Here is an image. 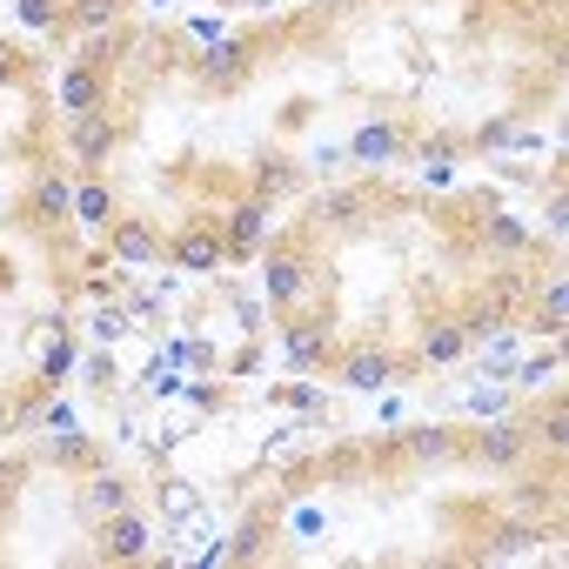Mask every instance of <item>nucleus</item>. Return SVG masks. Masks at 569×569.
Instances as JSON below:
<instances>
[{"label": "nucleus", "instance_id": "nucleus-1", "mask_svg": "<svg viewBox=\"0 0 569 569\" xmlns=\"http://www.w3.org/2000/svg\"><path fill=\"white\" fill-rule=\"evenodd\" d=\"M168 261L188 268V274H214L228 261V241H221V221H188L174 241H168Z\"/></svg>", "mask_w": 569, "mask_h": 569}, {"label": "nucleus", "instance_id": "nucleus-2", "mask_svg": "<svg viewBox=\"0 0 569 569\" xmlns=\"http://www.w3.org/2000/svg\"><path fill=\"white\" fill-rule=\"evenodd\" d=\"M68 214H74V181H68L61 168H41V174H34V188H28L21 221H28V228H61Z\"/></svg>", "mask_w": 569, "mask_h": 569}, {"label": "nucleus", "instance_id": "nucleus-3", "mask_svg": "<svg viewBox=\"0 0 569 569\" xmlns=\"http://www.w3.org/2000/svg\"><path fill=\"white\" fill-rule=\"evenodd\" d=\"M261 296H268L274 309H296V302L309 296V254H302V248H274L268 268H261Z\"/></svg>", "mask_w": 569, "mask_h": 569}, {"label": "nucleus", "instance_id": "nucleus-4", "mask_svg": "<svg viewBox=\"0 0 569 569\" xmlns=\"http://www.w3.org/2000/svg\"><path fill=\"white\" fill-rule=\"evenodd\" d=\"M114 141H121V121H114L108 108L74 114V128H68V154H74V168H101V161L114 154Z\"/></svg>", "mask_w": 569, "mask_h": 569}, {"label": "nucleus", "instance_id": "nucleus-5", "mask_svg": "<svg viewBox=\"0 0 569 569\" xmlns=\"http://www.w3.org/2000/svg\"><path fill=\"white\" fill-rule=\"evenodd\" d=\"M108 248H114V261H128V268H148V261L168 254L161 228H154V221H134V214H114V221H108Z\"/></svg>", "mask_w": 569, "mask_h": 569}, {"label": "nucleus", "instance_id": "nucleus-6", "mask_svg": "<svg viewBox=\"0 0 569 569\" xmlns=\"http://www.w3.org/2000/svg\"><path fill=\"white\" fill-rule=\"evenodd\" d=\"M221 241H228V254H261L268 248V201H234L228 214H221Z\"/></svg>", "mask_w": 569, "mask_h": 569}, {"label": "nucleus", "instance_id": "nucleus-7", "mask_svg": "<svg viewBox=\"0 0 569 569\" xmlns=\"http://www.w3.org/2000/svg\"><path fill=\"white\" fill-rule=\"evenodd\" d=\"M336 376H342L349 389H382V382H396V376H402V362H396L382 342H356V349L336 362Z\"/></svg>", "mask_w": 569, "mask_h": 569}, {"label": "nucleus", "instance_id": "nucleus-8", "mask_svg": "<svg viewBox=\"0 0 569 569\" xmlns=\"http://www.w3.org/2000/svg\"><path fill=\"white\" fill-rule=\"evenodd\" d=\"M409 161H416L422 188H449L456 181V161H462V141L456 134H422V141H409Z\"/></svg>", "mask_w": 569, "mask_h": 569}, {"label": "nucleus", "instance_id": "nucleus-9", "mask_svg": "<svg viewBox=\"0 0 569 569\" xmlns=\"http://www.w3.org/2000/svg\"><path fill=\"white\" fill-rule=\"evenodd\" d=\"M529 449H536V442H529V429H522V422H489V429L469 442V456H476V462H489V469H509V462H522Z\"/></svg>", "mask_w": 569, "mask_h": 569}, {"label": "nucleus", "instance_id": "nucleus-10", "mask_svg": "<svg viewBox=\"0 0 569 569\" xmlns=\"http://www.w3.org/2000/svg\"><path fill=\"white\" fill-rule=\"evenodd\" d=\"M281 349H289L296 369H322V362L336 356V329L316 322V316H309V322H289V329H281Z\"/></svg>", "mask_w": 569, "mask_h": 569}, {"label": "nucleus", "instance_id": "nucleus-11", "mask_svg": "<svg viewBox=\"0 0 569 569\" xmlns=\"http://www.w3.org/2000/svg\"><path fill=\"white\" fill-rule=\"evenodd\" d=\"M402 148H409V134H402L396 121H362V128L349 134V154H356L362 168H389Z\"/></svg>", "mask_w": 569, "mask_h": 569}, {"label": "nucleus", "instance_id": "nucleus-12", "mask_svg": "<svg viewBox=\"0 0 569 569\" xmlns=\"http://www.w3.org/2000/svg\"><path fill=\"white\" fill-rule=\"evenodd\" d=\"M101 556H108V562H141V556H148V522H141L134 509L108 516V522H101Z\"/></svg>", "mask_w": 569, "mask_h": 569}, {"label": "nucleus", "instance_id": "nucleus-13", "mask_svg": "<svg viewBox=\"0 0 569 569\" xmlns=\"http://www.w3.org/2000/svg\"><path fill=\"white\" fill-rule=\"evenodd\" d=\"M101 94H108V88H101V68H94V61H74V68L61 74V114H68V121H74V114H94Z\"/></svg>", "mask_w": 569, "mask_h": 569}, {"label": "nucleus", "instance_id": "nucleus-14", "mask_svg": "<svg viewBox=\"0 0 569 569\" xmlns=\"http://www.w3.org/2000/svg\"><path fill=\"white\" fill-rule=\"evenodd\" d=\"M462 356H469V336H462L456 316L422 322V362H429V369H449V362H462Z\"/></svg>", "mask_w": 569, "mask_h": 569}, {"label": "nucleus", "instance_id": "nucleus-15", "mask_svg": "<svg viewBox=\"0 0 569 569\" xmlns=\"http://www.w3.org/2000/svg\"><path fill=\"white\" fill-rule=\"evenodd\" d=\"M248 54H254L248 41H214L208 61H201V74H208L214 88H241V81H248Z\"/></svg>", "mask_w": 569, "mask_h": 569}, {"label": "nucleus", "instance_id": "nucleus-16", "mask_svg": "<svg viewBox=\"0 0 569 569\" xmlns=\"http://www.w3.org/2000/svg\"><path fill=\"white\" fill-rule=\"evenodd\" d=\"M296 181H302V168H296L289 154H261V161H254V181H248V194H254V201H274V194H289Z\"/></svg>", "mask_w": 569, "mask_h": 569}, {"label": "nucleus", "instance_id": "nucleus-17", "mask_svg": "<svg viewBox=\"0 0 569 569\" xmlns=\"http://www.w3.org/2000/svg\"><path fill=\"white\" fill-rule=\"evenodd\" d=\"M81 509H88L94 522L121 516V509H128V482H121V476H88V489H81Z\"/></svg>", "mask_w": 569, "mask_h": 569}, {"label": "nucleus", "instance_id": "nucleus-18", "mask_svg": "<svg viewBox=\"0 0 569 569\" xmlns=\"http://www.w3.org/2000/svg\"><path fill=\"white\" fill-rule=\"evenodd\" d=\"M74 221L108 234V221H114V194H108V181H81V188H74Z\"/></svg>", "mask_w": 569, "mask_h": 569}, {"label": "nucleus", "instance_id": "nucleus-19", "mask_svg": "<svg viewBox=\"0 0 569 569\" xmlns=\"http://www.w3.org/2000/svg\"><path fill=\"white\" fill-rule=\"evenodd\" d=\"M476 234H482V248H496V254H522V248L536 241V234H529V221H516V214H489Z\"/></svg>", "mask_w": 569, "mask_h": 569}, {"label": "nucleus", "instance_id": "nucleus-20", "mask_svg": "<svg viewBox=\"0 0 569 569\" xmlns=\"http://www.w3.org/2000/svg\"><path fill=\"white\" fill-rule=\"evenodd\" d=\"M456 449H462V442H456L449 429H409V436H402V456H409V462H449Z\"/></svg>", "mask_w": 569, "mask_h": 569}, {"label": "nucleus", "instance_id": "nucleus-21", "mask_svg": "<svg viewBox=\"0 0 569 569\" xmlns=\"http://www.w3.org/2000/svg\"><path fill=\"white\" fill-rule=\"evenodd\" d=\"M316 221H329V228H356V221H362V188H329V194L316 201Z\"/></svg>", "mask_w": 569, "mask_h": 569}, {"label": "nucleus", "instance_id": "nucleus-22", "mask_svg": "<svg viewBox=\"0 0 569 569\" xmlns=\"http://www.w3.org/2000/svg\"><path fill=\"white\" fill-rule=\"evenodd\" d=\"M562 322H569V281L549 274V289H542V302H536V329H542V336H562Z\"/></svg>", "mask_w": 569, "mask_h": 569}, {"label": "nucleus", "instance_id": "nucleus-23", "mask_svg": "<svg viewBox=\"0 0 569 569\" xmlns=\"http://www.w3.org/2000/svg\"><path fill=\"white\" fill-rule=\"evenodd\" d=\"M556 376H562V356H556V349L516 362V389H556Z\"/></svg>", "mask_w": 569, "mask_h": 569}, {"label": "nucleus", "instance_id": "nucleus-24", "mask_svg": "<svg viewBox=\"0 0 569 569\" xmlns=\"http://www.w3.org/2000/svg\"><path fill=\"white\" fill-rule=\"evenodd\" d=\"M529 442H542L549 456H562V449H569V409H562V402H549V416L529 429Z\"/></svg>", "mask_w": 569, "mask_h": 569}, {"label": "nucleus", "instance_id": "nucleus-25", "mask_svg": "<svg viewBox=\"0 0 569 569\" xmlns=\"http://www.w3.org/2000/svg\"><path fill=\"white\" fill-rule=\"evenodd\" d=\"M121 21V0H74V28H88V34H108Z\"/></svg>", "mask_w": 569, "mask_h": 569}, {"label": "nucleus", "instance_id": "nucleus-26", "mask_svg": "<svg viewBox=\"0 0 569 569\" xmlns=\"http://www.w3.org/2000/svg\"><path fill=\"white\" fill-rule=\"evenodd\" d=\"M536 542H542V529H536V522H509V529H496V542H489V549H496V556H522V549H536Z\"/></svg>", "mask_w": 569, "mask_h": 569}, {"label": "nucleus", "instance_id": "nucleus-27", "mask_svg": "<svg viewBox=\"0 0 569 569\" xmlns=\"http://www.w3.org/2000/svg\"><path fill=\"white\" fill-rule=\"evenodd\" d=\"M68 369H74V342H68V336H54V342L41 349V376L54 382V376H68Z\"/></svg>", "mask_w": 569, "mask_h": 569}, {"label": "nucleus", "instance_id": "nucleus-28", "mask_svg": "<svg viewBox=\"0 0 569 569\" xmlns=\"http://www.w3.org/2000/svg\"><path fill=\"white\" fill-rule=\"evenodd\" d=\"M516 128H522V121H509V114H502V121H482V128H476V148H509Z\"/></svg>", "mask_w": 569, "mask_h": 569}, {"label": "nucleus", "instance_id": "nucleus-29", "mask_svg": "<svg viewBox=\"0 0 569 569\" xmlns=\"http://www.w3.org/2000/svg\"><path fill=\"white\" fill-rule=\"evenodd\" d=\"M88 336H94V342H121V336H128V316H121V309H101V316L88 322Z\"/></svg>", "mask_w": 569, "mask_h": 569}, {"label": "nucleus", "instance_id": "nucleus-30", "mask_svg": "<svg viewBox=\"0 0 569 569\" xmlns=\"http://www.w3.org/2000/svg\"><path fill=\"white\" fill-rule=\"evenodd\" d=\"M21 74H28V54H21V48H8V41H0V88H14Z\"/></svg>", "mask_w": 569, "mask_h": 569}, {"label": "nucleus", "instance_id": "nucleus-31", "mask_svg": "<svg viewBox=\"0 0 569 569\" xmlns=\"http://www.w3.org/2000/svg\"><path fill=\"white\" fill-rule=\"evenodd\" d=\"M54 456H61V462H88L94 449H88V442H81L74 429H54Z\"/></svg>", "mask_w": 569, "mask_h": 569}, {"label": "nucleus", "instance_id": "nucleus-32", "mask_svg": "<svg viewBox=\"0 0 569 569\" xmlns=\"http://www.w3.org/2000/svg\"><path fill=\"white\" fill-rule=\"evenodd\" d=\"M21 21H28V28H54L61 8H54V0H21Z\"/></svg>", "mask_w": 569, "mask_h": 569}, {"label": "nucleus", "instance_id": "nucleus-33", "mask_svg": "<svg viewBox=\"0 0 569 569\" xmlns=\"http://www.w3.org/2000/svg\"><path fill=\"white\" fill-rule=\"evenodd\" d=\"M562 221H569V201H562V188H556V201H549V221H542V228H549V234H562Z\"/></svg>", "mask_w": 569, "mask_h": 569}, {"label": "nucleus", "instance_id": "nucleus-34", "mask_svg": "<svg viewBox=\"0 0 569 569\" xmlns=\"http://www.w3.org/2000/svg\"><path fill=\"white\" fill-rule=\"evenodd\" d=\"M254 549H261V522H248V529L234 536V556H254Z\"/></svg>", "mask_w": 569, "mask_h": 569}, {"label": "nucleus", "instance_id": "nucleus-35", "mask_svg": "<svg viewBox=\"0 0 569 569\" xmlns=\"http://www.w3.org/2000/svg\"><path fill=\"white\" fill-rule=\"evenodd\" d=\"M8 429H14V402H8V396H0V436H8Z\"/></svg>", "mask_w": 569, "mask_h": 569}, {"label": "nucleus", "instance_id": "nucleus-36", "mask_svg": "<svg viewBox=\"0 0 569 569\" xmlns=\"http://www.w3.org/2000/svg\"><path fill=\"white\" fill-rule=\"evenodd\" d=\"M241 8H254V14H261V8H268V0H241Z\"/></svg>", "mask_w": 569, "mask_h": 569}]
</instances>
